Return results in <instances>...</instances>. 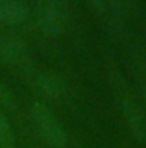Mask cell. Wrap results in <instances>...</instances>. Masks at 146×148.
Returning a JSON list of instances; mask_svg holds the SVG:
<instances>
[{"label":"cell","mask_w":146,"mask_h":148,"mask_svg":"<svg viewBox=\"0 0 146 148\" xmlns=\"http://www.w3.org/2000/svg\"><path fill=\"white\" fill-rule=\"evenodd\" d=\"M31 121L40 134V138L52 148H64L67 145V131L62 122L57 119L53 110L43 103L35 102L31 105Z\"/></svg>","instance_id":"1"},{"label":"cell","mask_w":146,"mask_h":148,"mask_svg":"<svg viewBox=\"0 0 146 148\" xmlns=\"http://www.w3.org/2000/svg\"><path fill=\"white\" fill-rule=\"evenodd\" d=\"M35 16L40 29L48 36H59L67 19L65 0H36Z\"/></svg>","instance_id":"2"},{"label":"cell","mask_w":146,"mask_h":148,"mask_svg":"<svg viewBox=\"0 0 146 148\" xmlns=\"http://www.w3.org/2000/svg\"><path fill=\"white\" fill-rule=\"evenodd\" d=\"M0 62L19 71L23 76L33 69L24 41L16 35H0Z\"/></svg>","instance_id":"3"},{"label":"cell","mask_w":146,"mask_h":148,"mask_svg":"<svg viewBox=\"0 0 146 148\" xmlns=\"http://www.w3.org/2000/svg\"><path fill=\"white\" fill-rule=\"evenodd\" d=\"M28 83L35 88L40 95H43L45 98H52V100H60L67 95V83L60 74L53 73V71H36L31 69L26 74Z\"/></svg>","instance_id":"4"},{"label":"cell","mask_w":146,"mask_h":148,"mask_svg":"<svg viewBox=\"0 0 146 148\" xmlns=\"http://www.w3.org/2000/svg\"><path fill=\"white\" fill-rule=\"evenodd\" d=\"M29 17V7L24 0H0V23L23 24Z\"/></svg>","instance_id":"5"},{"label":"cell","mask_w":146,"mask_h":148,"mask_svg":"<svg viewBox=\"0 0 146 148\" xmlns=\"http://www.w3.org/2000/svg\"><path fill=\"white\" fill-rule=\"evenodd\" d=\"M124 107V117L127 126L131 127V131L138 136V138H145L146 136V122H145V115L143 110L139 109V105L132 100V98H124L122 102Z\"/></svg>","instance_id":"6"},{"label":"cell","mask_w":146,"mask_h":148,"mask_svg":"<svg viewBox=\"0 0 146 148\" xmlns=\"http://www.w3.org/2000/svg\"><path fill=\"white\" fill-rule=\"evenodd\" d=\"M0 148H17L12 126L3 110H0Z\"/></svg>","instance_id":"7"},{"label":"cell","mask_w":146,"mask_h":148,"mask_svg":"<svg viewBox=\"0 0 146 148\" xmlns=\"http://www.w3.org/2000/svg\"><path fill=\"white\" fill-rule=\"evenodd\" d=\"M16 107V102H14V97L12 93L9 91V88L2 83L0 79V110H7V112H12Z\"/></svg>","instance_id":"8"},{"label":"cell","mask_w":146,"mask_h":148,"mask_svg":"<svg viewBox=\"0 0 146 148\" xmlns=\"http://www.w3.org/2000/svg\"><path fill=\"white\" fill-rule=\"evenodd\" d=\"M89 2L93 3V7H95V9L103 10V0H89Z\"/></svg>","instance_id":"9"}]
</instances>
